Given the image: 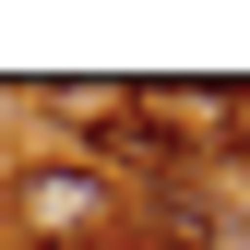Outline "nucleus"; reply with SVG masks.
I'll list each match as a JSON object with an SVG mask.
<instances>
[{
	"label": "nucleus",
	"instance_id": "1",
	"mask_svg": "<svg viewBox=\"0 0 250 250\" xmlns=\"http://www.w3.org/2000/svg\"><path fill=\"white\" fill-rule=\"evenodd\" d=\"M0 203H12V227L36 238V250H96V238H119V179L96 167V155H36Z\"/></svg>",
	"mask_w": 250,
	"mask_h": 250
},
{
	"label": "nucleus",
	"instance_id": "2",
	"mask_svg": "<svg viewBox=\"0 0 250 250\" xmlns=\"http://www.w3.org/2000/svg\"><path fill=\"white\" fill-rule=\"evenodd\" d=\"M96 250H155V238H96Z\"/></svg>",
	"mask_w": 250,
	"mask_h": 250
}]
</instances>
